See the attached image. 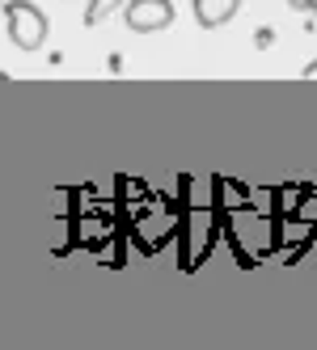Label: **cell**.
Wrapping results in <instances>:
<instances>
[{"mask_svg":"<svg viewBox=\"0 0 317 350\" xmlns=\"http://www.w3.org/2000/svg\"><path fill=\"white\" fill-rule=\"evenodd\" d=\"M5 26H9V38L21 46V51H38L47 42L51 21H47V13L34 5V0H5Z\"/></svg>","mask_w":317,"mask_h":350,"instance_id":"1","label":"cell"},{"mask_svg":"<svg viewBox=\"0 0 317 350\" xmlns=\"http://www.w3.org/2000/svg\"><path fill=\"white\" fill-rule=\"evenodd\" d=\"M127 30L136 34H157L174 26V0H127Z\"/></svg>","mask_w":317,"mask_h":350,"instance_id":"2","label":"cell"},{"mask_svg":"<svg viewBox=\"0 0 317 350\" xmlns=\"http://www.w3.org/2000/svg\"><path fill=\"white\" fill-rule=\"evenodd\" d=\"M190 9H194V21H199L203 30H216V26H225L229 17H237L241 0H190Z\"/></svg>","mask_w":317,"mask_h":350,"instance_id":"3","label":"cell"},{"mask_svg":"<svg viewBox=\"0 0 317 350\" xmlns=\"http://www.w3.org/2000/svg\"><path fill=\"white\" fill-rule=\"evenodd\" d=\"M118 5H127V0H89V9H85V26H102V17H110Z\"/></svg>","mask_w":317,"mask_h":350,"instance_id":"4","label":"cell"},{"mask_svg":"<svg viewBox=\"0 0 317 350\" xmlns=\"http://www.w3.org/2000/svg\"><path fill=\"white\" fill-rule=\"evenodd\" d=\"M254 46H258V51H266V46H275V30H254Z\"/></svg>","mask_w":317,"mask_h":350,"instance_id":"5","label":"cell"},{"mask_svg":"<svg viewBox=\"0 0 317 350\" xmlns=\"http://www.w3.org/2000/svg\"><path fill=\"white\" fill-rule=\"evenodd\" d=\"M301 77H305V81H317V59H313V64H305V72H301Z\"/></svg>","mask_w":317,"mask_h":350,"instance_id":"6","label":"cell"}]
</instances>
